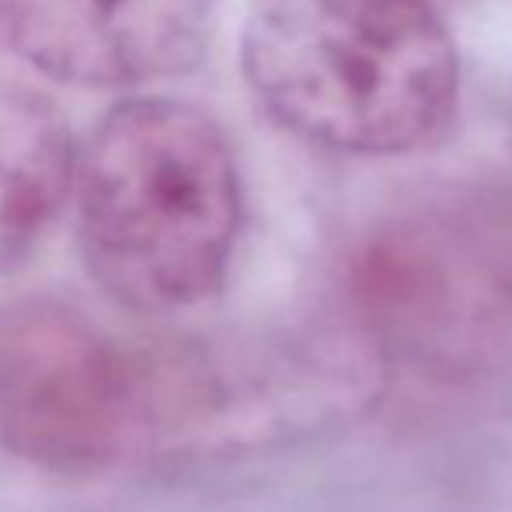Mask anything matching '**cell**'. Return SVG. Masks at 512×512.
<instances>
[{
	"label": "cell",
	"mask_w": 512,
	"mask_h": 512,
	"mask_svg": "<svg viewBox=\"0 0 512 512\" xmlns=\"http://www.w3.org/2000/svg\"><path fill=\"white\" fill-rule=\"evenodd\" d=\"M77 154L53 102L0 84V272L25 262L53 227L74 192Z\"/></svg>",
	"instance_id": "obj_5"
},
{
	"label": "cell",
	"mask_w": 512,
	"mask_h": 512,
	"mask_svg": "<svg viewBox=\"0 0 512 512\" xmlns=\"http://www.w3.org/2000/svg\"><path fill=\"white\" fill-rule=\"evenodd\" d=\"M0 32L53 81L136 88L196 67L209 0H0Z\"/></svg>",
	"instance_id": "obj_4"
},
{
	"label": "cell",
	"mask_w": 512,
	"mask_h": 512,
	"mask_svg": "<svg viewBox=\"0 0 512 512\" xmlns=\"http://www.w3.org/2000/svg\"><path fill=\"white\" fill-rule=\"evenodd\" d=\"M74 196L84 265L115 304L178 314L223 290L244 227L241 171L196 105H112L77 154Z\"/></svg>",
	"instance_id": "obj_1"
},
{
	"label": "cell",
	"mask_w": 512,
	"mask_h": 512,
	"mask_svg": "<svg viewBox=\"0 0 512 512\" xmlns=\"http://www.w3.org/2000/svg\"><path fill=\"white\" fill-rule=\"evenodd\" d=\"M241 74L276 126L345 157L436 143L460 102V53L425 0H262Z\"/></svg>",
	"instance_id": "obj_2"
},
{
	"label": "cell",
	"mask_w": 512,
	"mask_h": 512,
	"mask_svg": "<svg viewBox=\"0 0 512 512\" xmlns=\"http://www.w3.org/2000/svg\"><path fill=\"white\" fill-rule=\"evenodd\" d=\"M216 359L150 352L56 300L0 310V450L95 478L189 429H213Z\"/></svg>",
	"instance_id": "obj_3"
}]
</instances>
